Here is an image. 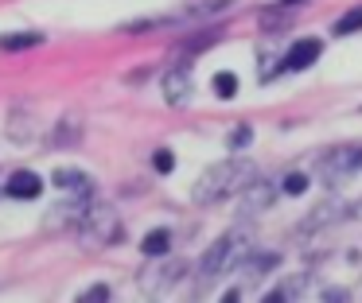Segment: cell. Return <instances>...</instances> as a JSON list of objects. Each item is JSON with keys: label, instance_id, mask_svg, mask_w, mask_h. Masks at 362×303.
Segmentation results:
<instances>
[{"label": "cell", "instance_id": "6da1fadb", "mask_svg": "<svg viewBox=\"0 0 362 303\" xmlns=\"http://www.w3.org/2000/svg\"><path fill=\"white\" fill-rule=\"evenodd\" d=\"M250 249H253V237H250V230H245V225H242V230L222 233V237L203 253V261H199V272H203V276H222V272L238 268V264L250 256Z\"/></svg>", "mask_w": 362, "mask_h": 303}, {"label": "cell", "instance_id": "7a4b0ae2", "mask_svg": "<svg viewBox=\"0 0 362 303\" xmlns=\"http://www.w3.org/2000/svg\"><path fill=\"white\" fill-rule=\"evenodd\" d=\"M245 175H250V167H245V163H214V167L203 171V179L195 183L191 198H195L199 206H211V202H218V198H226V194H234V186L242 183Z\"/></svg>", "mask_w": 362, "mask_h": 303}, {"label": "cell", "instance_id": "3957f363", "mask_svg": "<svg viewBox=\"0 0 362 303\" xmlns=\"http://www.w3.org/2000/svg\"><path fill=\"white\" fill-rule=\"evenodd\" d=\"M78 237L86 249L113 245V241L121 237V222H117V214H113V206H86V214H82V222H78Z\"/></svg>", "mask_w": 362, "mask_h": 303}, {"label": "cell", "instance_id": "277c9868", "mask_svg": "<svg viewBox=\"0 0 362 303\" xmlns=\"http://www.w3.org/2000/svg\"><path fill=\"white\" fill-rule=\"evenodd\" d=\"M362 167V144H339L327 152V160H323V179L327 183H339V179H346L351 171Z\"/></svg>", "mask_w": 362, "mask_h": 303}, {"label": "cell", "instance_id": "5b68a950", "mask_svg": "<svg viewBox=\"0 0 362 303\" xmlns=\"http://www.w3.org/2000/svg\"><path fill=\"white\" fill-rule=\"evenodd\" d=\"M180 276H183V264L172 261L168 253H160V256H152V268H144L141 284L148 287V292H156V287H172Z\"/></svg>", "mask_w": 362, "mask_h": 303}, {"label": "cell", "instance_id": "8992f818", "mask_svg": "<svg viewBox=\"0 0 362 303\" xmlns=\"http://www.w3.org/2000/svg\"><path fill=\"white\" fill-rule=\"evenodd\" d=\"M320 51H323L320 39H296V43L288 47V54L281 59V70H308L320 59Z\"/></svg>", "mask_w": 362, "mask_h": 303}, {"label": "cell", "instance_id": "52a82bcc", "mask_svg": "<svg viewBox=\"0 0 362 303\" xmlns=\"http://www.w3.org/2000/svg\"><path fill=\"white\" fill-rule=\"evenodd\" d=\"M51 183H55L63 194H74V198H90V194H94V179L82 175V171H74V167H59L55 175H51Z\"/></svg>", "mask_w": 362, "mask_h": 303}, {"label": "cell", "instance_id": "ba28073f", "mask_svg": "<svg viewBox=\"0 0 362 303\" xmlns=\"http://www.w3.org/2000/svg\"><path fill=\"white\" fill-rule=\"evenodd\" d=\"M164 97H168V105H187L191 101V70L187 66H175L164 74Z\"/></svg>", "mask_w": 362, "mask_h": 303}, {"label": "cell", "instance_id": "9c48e42d", "mask_svg": "<svg viewBox=\"0 0 362 303\" xmlns=\"http://www.w3.org/2000/svg\"><path fill=\"white\" fill-rule=\"evenodd\" d=\"M4 191H8L12 198H35V194L43 191V179L35 175V171H12Z\"/></svg>", "mask_w": 362, "mask_h": 303}, {"label": "cell", "instance_id": "30bf717a", "mask_svg": "<svg viewBox=\"0 0 362 303\" xmlns=\"http://www.w3.org/2000/svg\"><path fill=\"white\" fill-rule=\"evenodd\" d=\"M43 35L40 31H12V35H0V51H28V47H40Z\"/></svg>", "mask_w": 362, "mask_h": 303}, {"label": "cell", "instance_id": "8fae6325", "mask_svg": "<svg viewBox=\"0 0 362 303\" xmlns=\"http://www.w3.org/2000/svg\"><path fill=\"white\" fill-rule=\"evenodd\" d=\"M327 218H331V222H335V218H343V206H339V198H327L323 206H315L312 214L304 218V230H320V222H327Z\"/></svg>", "mask_w": 362, "mask_h": 303}, {"label": "cell", "instance_id": "7c38bea8", "mask_svg": "<svg viewBox=\"0 0 362 303\" xmlns=\"http://www.w3.org/2000/svg\"><path fill=\"white\" fill-rule=\"evenodd\" d=\"M168 245H172V233H168V230H152L148 237L141 241V253L144 256H160V253H168Z\"/></svg>", "mask_w": 362, "mask_h": 303}, {"label": "cell", "instance_id": "4fadbf2b", "mask_svg": "<svg viewBox=\"0 0 362 303\" xmlns=\"http://www.w3.org/2000/svg\"><path fill=\"white\" fill-rule=\"evenodd\" d=\"M269 202H273V186H253L250 198L242 202V214H257V210H265Z\"/></svg>", "mask_w": 362, "mask_h": 303}, {"label": "cell", "instance_id": "5bb4252c", "mask_svg": "<svg viewBox=\"0 0 362 303\" xmlns=\"http://www.w3.org/2000/svg\"><path fill=\"white\" fill-rule=\"evenodd\" d=\"M78 129H82L78 113L63 117V121H59V136H55V144H78Z\"/></svg>", "mask_w": 362, "mask_h": 303}, {"label": "cell", "instance_id": "9a60e30c", "mask_svg": "<svg viewBox=\"0 0 362 303\" xmlns=\"http://www.w3.org/2000/svg\"><path fill=\"white\" fill-rule=\"evenodd\" d=\"M358 28H362V8H351L346 16H339L335 35H351V31H358Z\"/></svg>", "mask_w": 362, "mask_h": 303}, {"label": "cell", "instance_id": "2e32d148", "mask_svg": "<svg viewBox=\"0 0 362 303\" xmlns=\"http://www.w3.org/2000/svg\"><path fill=\"white\" fill-rule=\"evenodd\" d=\"M214 93H218V97H234V93H238V78L230 74V70L214 74Z\"/></svg>", "mask_w": 362, "mask_h": 303}, {"label": "cell", "instance_id": "e0dca14e", "mask_svg": "<svg viewBox=\"0 0 362 303\" xmlns=\"http://www.w3.org/2000/svg\"><path fill=\"white\" fill-rule=\"evenodd\" d=\"M304 191H308V175H304V171L284 175V194H304Z\"/></svg>", "mask_w": 362, "mask_h": 303}, {"label": "cell", "instance_id": "ac0fdd59", "mask_svg": "<svg viewBox=\"0 0 362 303\" xmlns=\"http://www.w3.org/2000/svg\"><path fill=\"white\" fill-rule=\"evenodd\" d=\"M152 167H156V171H160V175H168V171H172V167H175V155H172V152H168V148H160V152H156V155H152Z\"/></svg>", "mask_w": 362, "mask_h": 303}, {"label": "cell", "instance_id": "d6986e66", "mask_svg": "<svg viewBox=\"0 0 362 303\" xmlns=\"http://www.w3.org/2000/svg\"><path fill=\"white\" fill-rule=\"evenodd\" d=\"M94 299H110V287L98 284V287H90V292H82V295H78V303H94Z\"/></svg>", "mask_w": 362, "mask_h": 303}, {"label": "cell", "instance_id": "ffe728a7", "mask_svg": "<svg viewBox=\"0 0 362 303\" xmlns=\"http://www.w3.org/2000/svg\"><path fill=\"white\" fill-rule=\"evenodd\" d=\"M230 144H234V148H245V144H250V129H245V124H242V129H234Z\"/></svg>", "mask_w": 362, "mask_h": 303}, {"label": "cell", "instance_id": "44dd1931", "mask_svg": "<svg viewBox=\"0 0 362 303\" xmlns=\"http://www.w3.org/2000/svg\"><path fill=\"white\" fill-rule=\"evenodd\" d=\"M284 4H296V0H284Z\"/></svg>", "mask_w": 362, "mask_h": 303}]
</instances>
